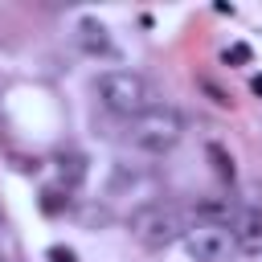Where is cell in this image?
Masks as SVG:
<instances>
[{
  "instance_id": "obj_1",
  "label": "cell",
  "mask_w": 262,
  "mask_h": 262,
  "mask_svg": "<svg viewBox=\"0 0 262 262\" xmlns=\"http://www.w3.org/2000/svg\"><path fill=\"white\" fill-rule=\"evenodd\" d=\"M94 90H98V102L111 115H119V119H135L147 106H156L151 82L143 74H135V70H102L98 82H94Z\"/></svg>"
},
{
  "instance_id": "obj_2",
  "label": "cell",
  "mask_w": 262,
  "mask_h": 262,
  "mask_svg": "<svg viewBox=\"0 0 262 262\" xmlns=\"http://www.w3.org/2000/svg\"><path fill=\"white\" fill-rule=\"evenodd\" d=\"M180 135H184V119H180V111L176 106H147L143 115H135V119H127V143L135 147V151H143V156H164V151H172L176 143H180Z\"/></svg>"
},
{
  "instance_id": "obj_3",
  "label": "cell",
  "mask_w": 262,
  "mask_h": 262,
  "mask_svg": "<svg viewBox=\"0 0 262 262\" xmlns=\"http://www.w3.org/2000/svg\"><path fill=\"white\" fill-rule=\"evenodd\" d=\"M127 229H131V237H135L143 250H168V246H176V242L184 237L188 221H184V213H180L176 205H168V201H147V205H139V209L127 217Z\"/></svg>"
},
{
  "instance_id": "obj_4",
  "label": "cell",
  "mask_w": 262,
  "mask_h": 262,
  "mask_svg": "<svg viewBox=\"0 0 262 262\" xmlns=\"http://www.w3.org/2000/svg\"><path fill=\"white\" fill-rule=\"evenodd\" d=\"M180 246H184V254H188L192 262H229V254L237 250L229 229H221V225H201V221L184 229Z\"/></svg>"
},
{
  "instance_id": "obj_5",
  "label": "cell",
  "mask_w": 262,
  "mask_h": 262,
  "mask_svg": "<svg viewBox=\"0 0 262 262\" xmlns=\"http://www.w3.org/2000/svg\"><path fill=\"white\" fill-rule=\"evenodd\" d=\"M74 41H78V49H82L86 57H102V61H115V57H119V45H115L111 29H106L102 20H94V16H82V20L74 25Z\"/></svg>"
},
{
  "instance_id": "obj_6",
  "label": "cell",
  "mask_w": 262,
  "mask_h": 262,
  "mask_svg": "<svg viewBox=\"0 0 262 262\" xmlns=\"http://www.w3.org/2000/svg\"><path fill=\"white\" fill-rule=\"evenodd\" d=\"M229 233L242 254H262V209H242L237 221L229 225Z\"/></svg>"
},
{
  "instance_id": "obj_7",
  "label": "cell",
  "mask_w": 262,
  "mask_h": 262,
  "mask_svg": "<svg viewBox=\"0 0 262 262\" xmlns=\"http://www.w3.org/2000/svg\"><path fill=\"white\" fill-rule=\"evenodd\" d=\"M237 205L229 201V196H205V201H196L192 205V217L201 221V225H221V229H229L233 221H237Z\"/></svg>"
},
{
  "instance_id": "obj_8",
  "label": "cell",
  "mask_w": 262,
  "mask_h": 262,
  "mask_svg": "<svg viewBox=\"0 0 262 262\" xmlns=\"http://www.w3.org/2000/svg\"><path fill=\"white\" fill-rule=\"evenodd\" d=\"M57 180H61V188H66V192H74V188L86 180V160H82L78 151L57 156Z\"/></svg>"
},
{
  "instance_id": "obj_9",
  "label": "cell",
  "mask_w": 262,
  "mask_h": 262,
  "mask_svg": "<svg viewBox=\"0 0 262 262\" xmlns=\"http://www.w3.org/2000/svg\"><path fill=\"white\" fill-rule=\"evenodd\" d=\"M209 160H213V168H217V176H225V180H233V160L217 147V143H209Z\"/></svg>"
},
{
  "instance_id": "obj_10",
  "label": "cell",
  "mask_w": 262,
  "mask_h": 262,
  "mask_svg": "<svg viewBox=\"0 0 262 262\" xmlns=\"http://www.w3.org/2000/svg\"><path fill=\"white\" fill-rule=\"evenodd\" d=\"M66 205H70V196H61V188H45L41 192V209L45 213H61Z\"/></svg>"
},
{
  "instance_id": "obj_11",
  "label": "cell",
  "mask_w": 262,
  "mask_h": 262,
  "mask_svg": "<svg viewBox=\"0 0 262 262\" xmlns=\"http://www.w3.org/2000/svg\"><path fill=\"white\" fill-rule=\"evenodd\" d=\"M0 262H16V246H12V237H8V233L0 237Z\"/></svg>"
},
{
  "instance_id": "obj_12",
  "label": "cell",
  "mask_w": 262,
  "mask_h": 262,
  "mask_svg": "<svg viewBox=\"0 0 262 262\" xmlns=\"http://www.w3.org/2000/svg\"><path fill=\"white\" fill-rule=\"evenodd\" d=\"M49 262H78V258H74V250H66V246H53V250H49Z\"/></svg>"
},
{
  "instance_id": "obj_13",
  "label": "cell",
  "mask_w": 262,
  "mask_h": 262,
  "mask_svg": "<svg viewBox=\"0 0 262 262\" xmlns=\"http://www.w3.org/2000/svg\"><path fill=\"white\" fill-rule=\"evenodd\" d=\"M250 57V49L246 45H233V49H225V61H246Z\"/></svg>"
},
{
  "instance_id": "obj_14",
  "label": "cell",
  "mask_w": 262,
  "mask_h": 262,
  "mask_svg": "<svg viewBox=\"0 0 262 262\" xmlns=\"http://www.w3.org/2000/svg\"><path fill=\"white\" fill-rule=\"evenodd\" d=\"M4 233H8V221H4V213H0V237H4Z\"/></svg>"
},
{
  "instance_id": "obj_15",
  "label": "cell",
  "mask_w": 262,
  "mask_h": 262,
  "mask_svg": "<svg viewBox=\"0 0 262 262\" xmlns=\"http://www.w3.org/2000/svg\"><path fill=\"white\" fill-rule=\"evenodd\" d=\"M254 94H262V78H254Z\"/></svg>"
}]
</instances>
